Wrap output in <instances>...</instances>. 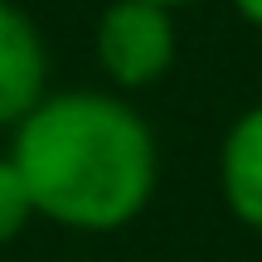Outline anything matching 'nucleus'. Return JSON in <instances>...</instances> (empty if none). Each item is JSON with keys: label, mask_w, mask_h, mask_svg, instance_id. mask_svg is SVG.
<instances>
[{"label": "nucleus", "mask_w": 262, "mask_h": 262, "mask_svg": "<svg viewBox=\"0 0 262 262\" xmlns=\"http://www.w3.org/2000/svg\"><path fill=\"white\" fill-rule=\"evenodd\" d=\"M29 209L78 233L126 228L156 194L160 150L141 112L117 93H49L10 141Z\"/></svg>", "instance_id": "1"}, {"label": "nucleus", "mask_w": 262, "mask_h": 262, "mask_svg": "<svg viewBox=\"0 0 262 262\" xmlns=\"http://www.w3.org/2000/svg\"><path fill=\"white\" fill-rule=\"evenodd\" d=\"M175 10H160L150 0H112L97 19L93 54L97 68L117 88L136 93L170 73L175 63Z\"/></svg>", "instance_id": "2"}, {"label": "nucleus", "mask_w": 262, "mask_h": 262, "mask_svg": "<svg viewBox=\"0 0 262 262\" xmlns=\"http://www.w3.org/2000/svg\"><path fill=\"white\" fill-rule=\"evenodd\" d=\"M49 97V49L39 25L15 5L0 0V131H15Z\"/></svg>", "instance_id": "3"}, {"label": "nucleus", "mask_w": 262, "mask_h": 262, "mask_svg": "<svg viewBox=\"0 0 262 262\" xmlns=\"http://www.w3.org/2000/svg\"><path fill=\"white\" fill-rule=\"evenodd\" d=\"M219 189L238 224L262 233V102L228 126L219 146Z\"/></svg>", "instance_id": "4"}, {"label": "nucleus", "mask_w": 262, "mask_h": 262, "mask_svg": "<svg viewBox=\"0 0 262 262\" xmlns=\"http://www.w3.org/2000/svg\"><path fill=\"white\" fill-rule=\"evenodd\" d=\"M29 219H34V209H29L25 180H19V170L10 165V156H0V248L15 243Z\"/></svg>", "instance_id": "5"}, {"label": "nucleus", "mask_w": 262, "mask_h": 262, "mask_svg": "<svg viewBox=\"0 0 262 262\" xmlns=\"http://www.w3.org/2000/svg\"><path fill=\"white\" fill-rule=\"evenodd\" d=\"M233 10H238L253 29H262V0H233Z\"/></svg>", "instance_id": "6"}, {"label": "nucleus", "mask_w": 262, "mask_h": 262, "mask_svg": "<svg viewBox=\"0 0 262 262\" xmlns=\"http://www.w3.org/2000/svg\"><path fill=\"white\" fill-rule=\"evenodd\" d=\"M150 5H160V10H185V5H199V0H150Z\"/></svg>", "instance_id": "7"}]
</instances>
